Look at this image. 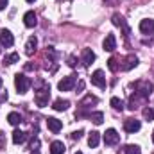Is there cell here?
<instances>
[{
  "instance_id": "1",
  "label": "cell",
  "mask_w": 154,
  "mask_h": 154,
  "mask_svg": "<svg viewBox=\"0 0 154 154\" xmlns=\"http://www.w3.org/2000/svg\"><path fill=\"white\" fill-rule=\"evenodd\" d=\"M48 99H50V86L45 81L39 79L36 82V97H34V100H36V104L39 108H45L48 104Z\"/></svg>"
},
{
  "instance_id": "2",
  "label": "cell",
  "mask_w": 154,
  "mask_h": 154,
  "mask_svg": "<svg viewBox=\"0 0 154 154\" xmlns=\"http://www.w3.org/2000/svg\"><path fill=\"white\" fill-rule=\"evenodd\" d=\"M14 86H16L18 93H27V90L31 88V79L23 74H16L14 75Z\"/></svg>"
},
{
  "instance_id": "3",
  "label": "cell",
  "mask_w": 154,
  "mask_h": 154,
  "mask_svg": "<svg viewBox=\"0 0 154 154\" xmlns=\"http://www.w3.org/2000/svg\"><path fill=\"white\" fill-rule=\"evenodd\" d=\"M120 142V134L116 133L115 129H108L104 133V143L106 145H116Z\"/></svg>"
},
{
  "instance_id": "4",
  "label": "cell",
  "mask_w": 154,
  "mask_h": 154,
  "mask_svg": "<svg viewBox=\"0 0 154 154\" xmlns=\"http://www.w3.org/2000/svg\"><path fill=\"white\" fill-rule=\"evenodd\" d=\"M75 75H68V77H63L61 81H59V84H57V88L61 90V91H68V90H72L74 88V84H75Z\"/></svg>"
},
{
  "instance_id": "5",
  "label": "cell",
  "mask_w": 154,
  "mask_h": 154,
  "mask_svg": "<svg viewBox=\"0 0 154 154\" xmlns=\"http://www.w3.org/2000/svg\"><path fill=\"white\" fill-rule=\"evenodd\" d=\"M140 127H142V124H140V120H136V118H127V120L124 122L125 133H136V131H140Z\"/></svg>"
},
{
  "instance_id": "6",
  "label": "cell",
  "mask_w": 154,
  "mask_h": 154,
  "mask_svg": "<svg viewBox=\"0 0 154 154\" xmlns=\"http://www.w3.org/2000/svg\"><path fill=\"white\" fill-rule=\"evenodd\" d=\"M91 84L99 86V88H106V77H104V72L102 70H95L93 75H91Z\"/></svg>"
},
{
  "instance_id": "7",
  "label": "cell",
  "mask_w": 154,
  "mask_h": 154,
  "mask_svg": "<svg viewBox=\"0 0 154 154\" xmlns=\"http://www.w3.org/2000/svg\"><path fill=\"white\" fill-rule=\"evenodd\" d=\"M13 43H14L13 34H11L7 29H2V31H0V45H4V47H13Z\"/></svg>"
},
{
  "instance_id": "8",
  "label": "cell",
  "mask_w": 154,
  "mask_h": 154,
  "mask_svg": "<svg viewBox=\"0 0 154 154\" xmlns=\"http://www.w3.org/2000/svg\"><path fill=\"white\" fill-rule=\"evenodd\" d=\"M140 31L143 34H154V20H151V18L142 20L140 22Z\"/></svg>"
},
{
  "instance_id": "9",
  "label": "cell",
  "mask_w": 154,
  "mask_h": 154,
  "mask_svg": "<svg viewBox=\"0 0 154 154\" xmlns=\"http://www.w3.org/2000/svg\"><path fill=\"white\" fill-rule=\"evenodd\" d=\"M23 23H25V27H36V23H38V20H36V13L34 11H27L25 14H23Z\"/></svg>"
},
{
  "instance_id": "10",
  "label": "cell",
  "mask_w": 154,
  "mask_h": 154,
  "mask_svg": "<svg viewBox=\"0 0 154 154\" xmlns=\"http://www.w3.org/2000/svg\"><path fill=\"white\" fill-rule=\"evenodd\" d=\"M47 127L52 131V133H59L61 129H63V122L61 120H57V118H47Z\"/></svg>"
},
{
  "instance_id": "11",
  "label": "cell",
  "mask_w": 154,
  "mask_h": 154,
  "mask_svg": "<svg viewBox=\"0 0 154 154\" xmlns=\"http://www.w3.org/2000/svg\"><path fill=\"white\" fill-rule=\"evenodd\" d=\"M102 47H104V50H108V52H113L116 48V38L115 34H108L106 39H104V43H102Z\"/></svg>"
},
{
  "instance_id": "12",
  "label": "cell",
  "mask_w": 154,
  "mask_h": 154,
  "mask_svg": "<svg viewBox=\"0 0 154 154\" xmlns=\"http://www.w3.org/2000/svg\"><path fill=\"white\" fill-rule=\"evenodd\" d=\"M93 61H95L93 50H91V48H84V50H82V65H84V66H90Z\"/></svg>"
},
{
  "instance_id": "13",
  "label": "cell",
  "mask_w": 154,
  "mask_h": 154,
  "mask_svg": "<svg viewBox=\"0 0 154 154\" xmlns=\"http://www.w3.org/2000/svg\"><path fill=\"white\" fill-rule=\"evenodd\" d=\"M63 152H65V143L63 142L56 140V142L50 143V154H63Z\"/></svg>"
},
{
  "instance_id": "14",
  "label": "cell",
  "mask_w": 154,
  "mask_h": 154,
  "mask_svg": "<svg viewBox=\"0 0 154 154\" xmlns=\"http://www.w3.org/2000/svg\"><path fill=\"white\" fill-rule=\"evenodd\" d=\"M138 65V57L136 56H129V57H125V63L120 66L122 70H131L133 66H136Z\"/></svg>"
},
{
  "instance_id": "15",
  "label": "cell",
  "mask_w": 154,
  "mask_h": 154,
  "mask_svg": "<svg viewBox=\"0 0 154 154\" xmlns=\"http://www.w3.org/2000/svg\"><path fill=\"white\" fill-rule=\"evenodd\" d=\"M27 140V134L23 133V131H20V129H16L14 133H13V143H16V145H20V143H23Z\"/></svg>"
},
{
  "instance_id": "16",
  "label": "cell",
  "mask_w": 154,
  "mask_h": 154,
  "mask_svg": "<svg viewBox=\"0 0 154 154\" xmlns=\"http://www.w3.org/2000/svg\"><path fill=\"white\" fill-rule=\"evenodd\" d=\"M36 45H38V39L34 38V36H31L29 41H27V45H25V54H27V56H31V54L36 50Z\"/></svg>"
},
{
  "instance_id": "17",
  "label": "cell",
  "mask_w": 154,
  "mask_h": 154,
  "mask_svg": "<svg viewBox=\"0 0 154 154\" xmlns=\"http://www.w3.org/2000/svg\"><path fill=\"white\" fill-rule=\"evenodd\" d=\"M68 106H70V102H68V100L57 99V100L54 102V106H52V108H54L56 111H66V109H68Z\"/></svg>"
},
{
  "instance_id": "18",
  "label": "cell",
  "mask_w": 154,
  "mask_h": 154,
  "mask_svg": "<svg viewBox=\"0 0 154 154\" xmlns=\"http://www.w3.org/2000/svg\"><path fill=\"white\" fill-rule=\"evenodd\" d=\"M99 142H100V134H99L97 131H91L90 136H88V145H90V147H97Z\"/></svg>"
},
{
  "instance_id": "19",
  "label": "cell",
  "mask_w": 154,
  "mask_h": 154,
  "mask_svg": "<svg viewBox=\"0 0 154 154\" xmlns=\"http://www.w3.org/2000/svg\"><path fill=\"white\" fill-rule=\"evenodd\" d=\"M7 122H9L11 125H18V124L22 122V116H20V113H16V111H11V113L7 115Z\"/></svg>"
},
{
  "instance_id": "20",
  "label": "cell",
  "mask_w": 154,
  "mask_h": 154,
  "mask_svg": "<svg viewBox=\"0 0 154 154\" xmlns=\"http://www.w3.org/2000/svg\"><path fill=\"white\" fill-rule=\"evenodd\" d=\"M111 22H113L115 25H118V27H124V31H125V32H129V29H127V25H125V22H124V18H122L120 14H113Z\"/></svg>"
},
{
  "instance_id": "21",
  "label": "cell",
  "mask_w": 154,
  "mask_h": 154,
  "mask_svg": "<svg viewBox=\"0 0 154 154\" xmlns=\"http://www.w3.org/2000/svg\"><path fill=\"white\" fill-rule=\"evenodd\" d=\"M90 118H91V122H93V124L100 125V124H102V120H104V115H102L100 111H97V113H90Z\"/></svg>"
},
{
  "instance_id": "22",
  "label": "cell",
  "mask_w": 154,
  "mask_h": 154,
  "mask_svg": "<svg viewBox=\"0 0 154 154\" xmlns=\"http://www.w3.org/2000/svg\"><path fill=\"white\" fill-rule=\"evenodd\" d=\"M111 106H113V109H116V111H122L124 109V100H120L118 97H113L111 99Z\"/></svg>"
},
{
  "instance_id": "23",
  "label": "cell",
  "mask_w": 154,
  "mask_h": 154,
  "mask_svg": "<svg viewBox=\"0 0 154 154\" xmlns=\"http://www.w3.org/2000/svg\"><path fill=\"white\" fill-rule=\"evenodd\" d=\"M18 59H20V56H18L16 52H13V54H9V56H7V57L4 59V63H5V65H14V63H16Z\"/></svg>"
},
{
  "instance_id": "24",
  "label": "cell",
  "mask_w": 154,
  "mask_h": 154,
  "mask_svg": "<svg viewBox=\"0 0 154 154\" xmlns=\"http://www.w3.org/2000/svg\"><path fill=\"white\" fill-rule=\"evenodd\" d=\"M124 152L125 154H142V151H140L138 145H127V147L124 149Z\"/></svg>"
},
{
  "instance_id": "25",
  "label": "cell",
  "mask_w": 154,
  "mask_h": 154,
  "mask_svg": "<svg viewBox=\"0 0 154 154\" xmlns=\"http://www.w3.org/2000/svg\"><path fill=\"white\" fill-rule=\"evenodd\" d=\"M143 118H145V120H149V122L154 120V109H152V108H145V109H143Z\"/></svg>"
},
{
  "instance_id": "26",
  "label": "cell",
  "mask_w": 154,
  "mask_h": 154,
  "mask_svg": "<svg viewBox=\"0 0 154 154\" xmlns=\"http://www.w3.org/2000/svg\"><path fill=\"white\" fill-rule=\"evenodd\" d=\"M108 68H109L111 72H116V70H118V65H116V59H115V57H111V59L108 61Z\"/></svg>"
},
{
  "instance_id": "27",
  "label": "cell",
  "mask_w": 154,
  "mask_h": 154,
  "mask_svg": "<svg viewBox=\"0 0 154 154\" xmlns=\"http://www.w3.org/2000/svg\"><path fill=\"white\" fill-rule=\"evenodd\" d=\"M39 140H34V142H32V145H31V152L32 154H39Z\"/></svg>"
},
{
  "instance_id": "28",
  "label": "cell",
  "mask_w": 154,
  "mask_h": 154,
  "mask_svg": "<svg viewBox=\"0 0 154 154\" xmlns=\"http://www.w3.org/2000/svg\"><path fill=\"white\" fill-rule=\"evenodd\" d=\"M81 136H82V131H75V133H72V138H74V140H79Z\"/></svg>"
},
{
  "instance_id": "29",
  "label": "cell",
  "mask_w": 154,
  "mask_h": 154,
  "mask_svg": "<svg viewBox=\"0 0 154 154\" xmlns=\"http://www.w3.org/2000/svg\"><path fill=\"white\" fill-rule=\"evenodd\" d=\"M7 2H9V0H0V11L7 7Z\"/></svg>"
},
{
  "instance_id": "30",
  "label": "cell",
  "mask_w": 154,
  "mask_h": 154,
  "mask_svg": "<svg viewBox=\"0 0 154 154\" xmlns=\"http://www.w3.org/2000/svg\"><path fill=\"white\" fill-rule=\"evenodd\" d=\"M68 65L70 66H75V57H68Z\"/></svg>"
},
{
  "instance_id": "31",
  "label": "cell",
  "mask_w": 154,
  "mask_h": 154,
  "mask_svg": "<svg viewBox=\"0 0 154 154\" xmlns=\"http://www.w3.org/2000/svg\"><path fill=\"white\" fill-rule=\"evenodd\" d=\"M0 91H2V77H0Z\"/></svg>"
},
{
  "instance_id": "32",
  "label": "cell",
  "mask_w": 154,
  "mask_h": 154,
  "mask_svg": "<svg viewBox=\"0 0 154 154\" xmlns=\"http://www.w3.org/2000/svg\"><path fill=\"white\" fill-rule=\"evenodd\" d=\"M152 142H154V131H152Z\"/></svg>"
},
{
  "instance_id": "33",
  "label": "cell",
  "mask_w": 154,
  "mask_h": 154,
  "mask_svg": "<svg viewBox=\"0 0 154 154\" xmlns=\"http://www.w3.org/2000/svg\"><path fill=\"white\" fill-rule=\"evenodd\" d=\"M27 2H34V0H27Z\"/></svg>"
},
{
  "instance_id": "34",
  "label": "cell",
  "mask_w": 154,
  "mask_h": 154,
  "mask_svg": "<svg viewBox=\"0 0 154 154\" xmlns=\"http://www.w3.org/2000/svg\"><path fill=\"white\" fill-rule=\"evenodd\" d=\"M75 154H82V152H75Z\"/></svg>"
},
{
  "instance_id": "35",
  "label": "cell",
  "mask_w": 154,
  "mask_h": 154,
  "mask_svg": "<svg viewBox=\"0 0 154 154\" xmlns=\"http://www.w3.org/2000/svg\"><path fill=\"white\" fill-rule=\"evenodd\" d=\"M0 50H2V48H0Z\"/></svg>"
}]
</instances>
